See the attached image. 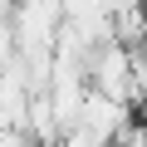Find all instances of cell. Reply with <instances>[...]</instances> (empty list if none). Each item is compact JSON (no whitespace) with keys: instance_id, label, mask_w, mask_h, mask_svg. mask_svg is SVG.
I'll return each instance as SVG.
<instances>
[{"instance_id":"cell-1","label":"cell","mask_w":147,"mask_h":147,"mask_svg":"<svg viewBox=\"0 0 147 147\" xmlns=\"http://www.w3.org/2000/svg\"><path fill=\"white\" fill-rule=\"evenodd\" d=\"M88 84H93L98 93L137 108V69H132V49H127L123 39H108V44L93 49V59H88Z\"/></svg>"},{"instance_id":"cell-2","label":"cell","mask_w":147,"mask_h":147,"mask_svg":"<svg viewBox=\"0 0 147 147\" xmlns=\"http://www.w3.org/2000/svg\"><path fill=\"white\" fill-rule=\"evenodd\" d=\"M127 123H132V108H127V103H118V98L88 88V98H84V108H79V127H88V132L103 137V142H118Z\"/></svg>"}]
</instances>
